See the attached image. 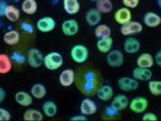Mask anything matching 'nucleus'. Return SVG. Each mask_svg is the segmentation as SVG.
I'll return each mask as SVG.
<instances>
[{"label": "nucleus", "instance_id": "f257e3e1", "mask_svg": "<svg viewBox=\"0 0 161 121\" xmlns=\"http://www.w3.org/2000/svg\"><path fill=\"white\" fill-rule=\"evenodd\" d=\"M43 66L50 71H56L64 66V57L58 51H51L44 56Z\"/></svg>", "mask_w": 161, "mask_h": 121}, {"label": "nucleus", "instance_id": "f03ea898", "mask_svg": "<svg viewBox=\"0 0 161 121\" xmlns=\"http://www.w3.org/2000/svg\"><path fill=\"white\" fill-rule=\"evenodd\" d=\"M70 57L77 64L85 63L89 57V50L87 48V46L83 44H75L70 50Z\"/></svg>", "mask_w": 161, "mask_h": 121}, {"label": "nucleus", "instance_id": "7ed1b4c3", "mask_svg": "<svg viewBox=\"0 0 161 121\" xmlns=\"http://www.w3.org/2000/svg\"><path fill=\"white\" fill-rule=\"evenodd\" d=\"M27 63L31 68H40L44 64V55L39 48L32 47L27 53Z\"/></svg>", "mask_w": 161, "mask_h": 121}, {"label": "nucleus", "instance_id": "20e7f679", "mask_svg": "<svg viewBox=\"0 0 161 121\" xmlns=\"http://www.w3.org/2000/svg\"><path fill=\"white\" fill-rule=\"evenodd\" d=\"M148 100L144 97H136L129 103V109L134 114H144L148 108Z\"/></svg>", "mask_w": 161, "mask_h": 121}, {"label": "nucleus", "instance_id": "39448f33", "mask_svg": "<svg viewBox=\"0 0 161 121\" xmlns=\"http://www.w3.org/2000/svg\"><path fill=\"white\" fill-rule=\"evenodd\" d=\"M125 62V55L119 50H112L106 54V63L111 68H120Z\"/></svg>", "mask_w": 161, "mask_h": 121}, {"label": "nucleus", "instance_id": "423d86ee", "mask_svg": "<svg viewBox=\"0 0 161 121\" xmlns=\"http://www.w3.org/2000/svg\"><path fill=\"white\" fill-rule=\"evenodd\" d=\"M143 25L140 22H131L120 26V33L125 37H132L134 34H139L143 31Z\"/></svg>", "mask_w": 161, "mask_h": 121}, {"label": "nucleus", "instance_id": "0eeeda50", "mask_svg": "<svg viewBox=\"0 0 161 121\" xmlns=\"http://www.w3.org/2000/svg\"><path fill=\"white\" fill-rule=\"evenodd\" d=\"M118 88L121 91L125 92H131L136 90L140 87L139 81H136L133 77H128V76H123L120 78H118L117 81Z\"/></svg>", "mask_w": 161, "mask_h": 121}, {"label": "nucleus", "instance_id": "6e6552de", "mask_svg": "<svg viewBox=\"0 0 161 121\" xmlns=\"http://www.w3.org/2000/svg\"><path fill=\"white\" fill-rule=\"evenodd\" d=\"M98 112V105L90 97H85L80 101V113L87 117L95 115Z\"/></svg>", "mask_w": 161, "mask_h": 121}, {"label": "nucleus", "instance_id": "1a4fd4ad", "mask_svg": "<svg viewBox=\"0 0 161 121\" xmlns=\"http://www.w3.org/2000/svg\"><path fill=\"white\" fill-rule=\"evenodd\" d=\"M36 27L42 33L52 32L56 28V20L51 16H44L38 20Z\"/></svg>", "mask_w": 161, "mask_h": 121}, {"label": "nucleus", "instance_id": "9d476101", "mask_svg": "<svg viewBox=\"0 0 161 121\" xmlns=\"http://www.w3.org/2000/svg\"><path fill=\"white\" fill-rule=\"evenodd\" d=\"M79 30H80V25L77 23V20L70 18L62 22L61 31L67 37H73V35L77 34Z\"/></svg>", "mask_w": 161, "mask_h": 121}, {"label": "nucleus", "instance_id": "9b49d317", "mask_svg": "<svg viewBox=\"0 0 161 121\" xmlns=\"http://www.w3.org/2000/svg\"><path fill=\"white\" fill-rule=\"evenodd\" d=\"M102 13H101L97 8L89 9L85 13V22L89 27H96L101 23L102 19Z\"/></svg>", "mask_w": 161, "mask_h": 121}, {"label": "nucleus", "instance_id": "f8f14e48", "mask_svg": "<svg viewBox=\"0 0 161 121\" xmlns=\"http://www.w3.org/2000/svg\"><path fill=\"white\" fill-rule=\"evenodd\" d=\"M114 20L117 23L118 25H125L127 23L132 20V13L131 10L126 7L119 8V9L114 13Z\"/></svg>", "mask_w": 161, "mask_h": 121}, {"label": "nucleus", "instance_id": "ddd939ff", "mask_svg": "<svg viewBox=\"0 0 161 121\" xmlns=\"http://www.w3.org/2000/svg\"><path fill=\"white\" fill-rule=\"evenodd\" d=\"M141 50V42L134 37H127L124 42V51L129 55L139 53Z\"/></svg>", "mask_w": 161, "mask_h": 121}, {"label": "nucleus", "instance_id": "4468645a", "mask_svg": "<svg viewBox=\"0 0 161 121\" xmlns=\"http://www.w3.org/2000/svg\"><path fill=\"white\" fill-rule=\"evenodd\" d=\"M59 84L62 87H70L75 83V72L72 69H66L59 74Z\"/></svg>", "mask_w": 161, "mask_h": 121}, {"label": "nucleus", "instance_id": "2eb2a0df", "mask_svg": "<svg viewBox=\"0 0 161 121\" xmlns=\"http://www.w3.org/2000/svg\"><path fill=\"white\" fill-rule=\"evenodd\" d=\"M144 25L148 28H157L161 25V17L158 13L156 12H146L143 17Z\"/></svg>", "mask_w": 161, "mask_h": 121}, {"label": "nucleus", "instance_id": "dca6fc26", "mask_svg": "<svg viewBox=\"0 0 161 121\" xmlns=\"http://www.w3.org/2000/svg\"><path fill=\"white\" fill-rule=\"evenodd\" d=\"M132 77L139 82H149L153 78V71L147 68L136 66L132 72Z\"/></svg>", "mask_w": 161, "mask_h": 121}, {"label": "nucleus", "instance_id": "f3484780", "mask_svg": "<svg viewBox=\"0 0 161 121\" xmlns=\"http://www.w3.org/2000/svg\"><path fill=\"white\" fill-rule=\"evenodd\" d=\"M97 97L102 102H108L114 97V89L110 85H103L97 90Z\"/></svg>", "mask_w": 161, "mask_h": 121}, {"label": "nucleus", "instance_id": "a211bd4d", "mask_svg": "<svg viewBox=\"0 0 161 121\" xmlns=\"http://www.w3.org/2000/svg\"><path fill=\"white\" fill-rule=\"evenodd\" d=\"M111 105L112 106H114L116 109L119 110V112H121V110H125L127 108V107H129V99L127 97V96H125V94L120 93V94H117V96H114L113 99L111 100Z\"/></svg>", "mask_w": 161, "mask_h": 121}, {"label": "nucleus", "instance_id": "6ab92c4d", "mask_svg": "<svg viewBox=\"0 0 161 121\" xmlns=\"http://www.w3.org/2000/svg\"><path fill=\"white\" fill-rule=\"evenodd\" d=\"M154 64H155V58L149 53H143L136 59V66H140V68L152 69L154 66Z\"/></svg>", "mask_w": 161, "mask_h": 121}, {"label": "nucleus", "instance_id": "aec40b11", "mask_svg": "<svg viewBox=\"0 0 161 121\" xmlns=\"http://www.w3.org/2000/svg\"><path fill=\"white\" fill-rule=\"evenodd\" d=\"M15 99V102L19 105V106H23V107H28L32 104V101H33V97L31 93H28L26 91H19L16 92L14 97Z\"/></svg>", "mask_w": 161, "mask_h": 121}, {"label": "nucleus", "instance_id": "412c9836", "mask_svg": "<svg viewBox=\"0 0 161 121\" xmlns=\"http://www.w3.org/2000/svg\"><path fill=\"white\" fill-rule=\"evenodd\" d=\"M62 6H64V12L69 15L77 14L80 10V3L79 0H62Z\"/></svg>", "mask_w": 161, "mask_h": 121}, {"label": "nucleus", "instance_id": "4be33fe9", "mask_svg": "<svg viewBox=\"0 0 161 121\" xmlns=\"http://www.w3.org/2000/svg\"><path fill=\"white\" fill-rule=\"evenodd\" d=\"M13 60L7 54H0V74L4 75L12 71Z\"/></svg>", "mask_w": 161, "mask_h": 121}, {"label": "nucleus", "instance_id": "5701e85b", "mask_svg": "<svg viewBox=\"0 0 161 121\" xmlns=\"http://www.w3.org/2000/svg\"><path fill=\"white\" fill-rule=\"evenodd\" d=\"M3 42L9 46H14L16 44H19V40H20V35L19 32L16 31L15 29H10L7 32H4L3 34Z\"/></svg>", "mask_w": 161, "mask_h": 121}, {"label": "nucleus", "instance_id": "b1692460", "mask_svg": "<svg viewBox=\"0 0 161 121\" xmlns=\"http://www.w3.org/2000/svg\"><path fill=\"white\" fill-rule=\"evenodd\" d=\"M113 38H104V39H99L97 41V50L100 51L101 54H108L113 50Z\"/></svg>", "mask_w": 161, "mask_h": 121}, {"label": "nucleus", "instance_id": "393cba45", "mask_svg": "<svg viewBox=\"0 0 161 121\" xmlns=\"http://www.w3.org/2000/svg\"><path fill=\"white\" fill-rule=\"evenodd\" d=\"M42 112L44 116H46L47 118H53L57 115V112H58V108H57V104L54 101H48L44 102L42 105Z\"/></svg>", "mask_w": 161, "mask_h": 121}, {"label": "nucleus", "instance_id": "a878e982", "mask_svg": "<svg viewBox=\"0 0 161 121\" xmlns=\"http://www.w3.org/2000/svg\"><path fill=\"white\" fill-rule=\"evenodd\" d=\"M30 93L32 94L33 99L42 100L45 97L46 93H47V90H46V87L44 86L43 84L37 83V84L32 85V87H31V89H30Z\"/></svg>", "mask_w": 161, "mask_h": 121}, {"label": "nucleus", "instance_id": "bb28decb", "mask_svg": "<svg viewBox=\"0 0 161 121\" xmlns=\"http://www.w3.org/2000/svg\"><path fill=\"white\" fill-rule=\"evenodd\" d=\"M25 121H42L44 118L43 112L41 113V110L36 109V108H29L24 113L23 116Z\"/></svg>", "mask_w": 161, "mask_h": 121}, {"label": "nucleus", "instance_id": "cd10ccee", "mask_svg": "<svg viewBox=\"0 0 161 121\" xmlns=\"http://www.w3.org/2000/svg\"><path fill=\"white\" fill-rule=\"evenodd\" d=\"M4 17L11 23H15L19 19L20 17V11L19 8H16L13 4H9L7 7L6 13H4Z\"/></svg>", "mask_w": 161, "mask_h": 121}, {"label": "nucleus", "instance_id": "c85d7f7f", "mask_svg": "<svg viewBox=\"0 0 161 121\" xmlns=\"http://www.w3.org/2000/svg\"><path fill=\"white\" fill-rule=\"evenodd\" d=\"M95 35L96 38L99 39H104V38H110L112 37V29L108 27L106 24H100L95 27Z\"/></svg>", "mask_w": 161, "mask_h": 121}, {"label": "nucleus", "instance_id": "c756f323", "mask_svg": "<svg viewBox=\"0 0 161 121\" xmlns=\"http://www.w3.org/2000/svg\"><path fill=\"white\" fill-rule=\"evenodd\" d=\"M22 11L27 15H33L38 11L37 0H24L22 2Z\"/></svg>", "mask_w": 161, "mask_h": 121}, {"label": "nucleus", "instance_id": "7c9ffc66", "mask_svg": "<svg viewBox=\"0 0 161 121\" xmlns=\"http://www.w3.org/2000/svg\"><path fill=\"white\" fill-rule=\"evenodd\" d=\"M96 8H97L102 14H108L113 11L114 4L112 0H97L96 1Z\"/></svg>", "mask_w": 161, "mask_h": 121}, {"label": "nucleus", "instance_id": "2f4dec72", "mask_svg": "<svg viewBox=\"0 0 161 121\" xmlns=\"http://www.w3.org/2000/svg\"><path fill=\"white\" fill-rule=\"evenodd\" d=\"M148 90L153 96L155 97L161 96V81L150 79L148 82Z\"/></svg>", "mask_w": 161, "mask_h": 121}, {"label": "nucleus", "instance_id": "473e14b6", "mask_svg": "<svg viewBox=\"0 0 161 121\" xmlns=\"http://www.w3.org/2000/svg\"><path fill=\"white\" fill-rule=\"evenodd\" d=\"M11 58H12V60L17 64H24L25 62H27V56H25L24 54H22L19 50L13 51Z\"/></svg>", "mask_w": 161, "mask_h": 121}, {"label": "nucleus", "instance_id": "72a5a7b5", "mask_svg": "<svg viewBox=\"0 0 161 121\" xmlns=\"http://www.w3.org/2000/svg\"><path fill=\"white\" fill-rule=\"evenodd\" d=\"M104 115L106 116L108 118H115L117 117V116L119 115V110H117L115 108L114 106H112V105H110V106H108L104 110Z\"/></svg>", "mask_w": 161, "mask_h": 121}, {"label": "nucleus", "instance_id": "f704fd0d", "mask_svg": "<svg viewBox=\"0 0 161 121\" xmlns=\"http://www.w3.org/2000/svg\"><path fill=\"white\" fill-rule=\"evenodd\" d=\"M121 2L123 6L128 9H136L140 4V0H121Z\"/></svg>", "mask_w": 161, "mask_h": 121}, {"label": "nucleus", "instance_id": "c9c22d12", "mask_svg": "<svg viewBox=\"0 0 161 121\" xmlns=\"http://www.w3.org/2000/svg\"><path fill=\"white\" fill-rule=\"evenodd\" d=\"M11 119H12L11 113H10L8 109L1 107V108H0V120L1 121H10Z\"/></svg>", "mask_w": 161, "mask_h": 121}, {"label": "nucleus", "instance_id": "e433bc0d", "mask_svg": "<svg viewBox=\"0 0 161 121\" xmlns=\"http://www.w3.org/2000/svg\"><path fill=\"white\" fill-rule=\"evenodd\" d=\"M158 116L155 113H146L145 112L142 116V120L143 121H158Z\"/></svg>", "mask_w": 161, "mask_h": 121}, {"label": "nucleus", "instance_id": "4c0bfd02", "mask_svg": "<svg viewBox=\"0 0 161 121\" xmlns=\"http://www.w3.org/2000/svg\"><path fill=\"white\" fill-rule=\"evenodd\" d=\"M20 27H22V29L24 30V31L26 32H28V33H31V32H33V27H32V25L30 24V23H27V22H24V23H22V25H20Z\"/></svg>", "mask_w": 161, "mask_h": 121}, {"label": "nucleus", "instance_id": "58836bf2", "mask_svg": "<svg viewBox=\"0 0 161 121\" xmlns=\"http://www.w3.org/2000/svg\"><path fill=\"white\" fill-rule=\"evenodd\" d=\"M88 117L83 114H80L79 115H75V116H72V117H70V120L71 121H87Z\"/></svg>", "mask_w": 161, "mask_h": 121}, {"label": "nucleus", "instance_id": "ea45409f", "mask_svg": "<svg viewBox=\"0 0 161 121\" xmlns=\"http://www.w3.org/2000/svg\"><path fill=\"white\" fill-rule=\"evenodd\" d=\"M8 6H9V4H8L4 0H1V2H0V15H1V17H4V13H6Z\"/></svg>", "mask_w": 161, "mask_h": 121}, {"label": "nucleus", "instance_id": "a19ab883", "mask_svg": "<svg viewBox=\"0 0 161 121\" xmlns=\"http://www.w3.org/2000/svg\"><path fill=\"white\" fill-rule=\"evenodd\" d=\"M154 58H155V63L157 64L158 66H160V68H161V50H158L157 53H156Z\"/></svg>", "mask_w": 161, "mask_h": 121}, {"label": "nucleus", "instance_id": "79ce46f5", "mask_svg": "<svg viewBox=\"0 0 161 121\" xmlns=\"http://www.w3.org/2000/svg\"><path fill=\"white\" fill-rule=\"evenodd\" d=\"M6 97H7V92H6V90H4L3 87H1L0 88V102H3L4 101V99H6Z\"/></svg>", "mask_w": 161, "mask_h": 121}, {"label": "nucleus", "instance_id": "37998d69", "mask_svg": "<svg viewBox=\"0 0 161 121\" xmlns=\"http://www.w3.org/2000/svg\"><path fill=\"white\" fill-rule=\"evenodd\" d=\"M157 1V6H158V8L161 10V0H156Z\"/></svg>", "mask_w": 161, "mask_h": 121}, {"label": "nucleus", "instance_id": "c03bdc74", "mask_svg": "<svg viewBox=\"0 0 161 121\" xmlns=\"http://www.w3.org/2000/svg\"><path fill=\"white\" fill-rule=\"evenodd\" d=\"M90 1H93V2H96V1H97V0H90Z\"/></svg>", "mask_w": 161, "mask_h": 121}]
</instances>
